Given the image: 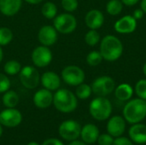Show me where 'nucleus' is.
Returning <instances> with one entry per match:
<instances>
[{
  "mask_svg": "<svg viewBox=\"0 0 146 145\" xmlns=\"http://www.w3.org/2000/svg\"><path fill=\"white\" fill-rule=\"evenodd\" d=\"M103 56L100 53V51H96V50H93V51H91L87 56H86V62L88 65L92 66V67H95V66H98L99 65L102 61H103Z\"/></svg>",
  "mask_w": 146,
  "mask_h": 145,
  "instance_id": "c85d7f7f",
  "label": "nucleus"
},
{
  "mask_svg": "<svg viewBox=\"0 0 146 145\" xmlns=\"http://www.w3.org/2000/svg\"><path fill=\"white\" fill-rule=\"evenodd\" d=\"M41 14L44 18L53 20L57 15V7L53 2H45L41 7Z\"/></svg>",
  "mask_w": 146,
  "mask_h": 145,
  "instance_id": "5701e85b",
  "label": "nucleus"
},
{
  "mask_svg": "<svg viewBox=\"0 0 146 145\" xmlns=\"http://www.w3.org/2000/svg\"><path fill=\"white\" fill-rule=\"evenodd\" d=\"M21 63L16 60H9L3 65V71L7 75H16L19 74L21 69Z\"/></svg>",
  "mask_w": 146,
  "mask_h": 145,
  "instance_id": "b1692460",
  "label": "nucleus"
},
{
  "mask_svg": "<svg viewBox=\"0 0 146 145\" xmlns=\"http://www.w3.org/2000/svg\"><path fill=\"white\" fill-rule=\"evenodd\" d=\"M53 26L56 30L62 34L73 32L77 27V20L70 13H62L57 15L53 19Z\"/></svg>",
  "mask_w": 146,
  "mask_h": 145,
  "instance_id": "39448f33",
  "label": "nucleus"
},
{
  "mask_svg": "<svg viewBox=\"0 0 146 145\" xmlns=\"http://www.w3.org/2000/svg\"><path fill=\"white\" fill-rule=\"evenodd\" d=\"M33 101L37 108L44 109L49 108L53 103V94L51 91L42 88L34 93Z\"/></svg>",
  "mask_w": 146,
  "mask_h": 145,
  "instance_id": "ddd939ff",
  "label": "nucleus"
},
{
  "mask_svg": "<svg viewBox=\"0 0 146 145\" xmlns=\"http://www.w3.org/2000/svg\"><path fill=\"white\" fill-rule=\"evenodd\" d=\"M62 79L68 85L77 86L82 83L86 79L85 72L78 66L69 65L65 67L61 73Z\"/></svg>",
  "mask_w": 146,
  "mask_h": 145,
  "instance_id": "0eeeda50",
  "label": "nucleus"
},
{
  "mask_svg": "<svg viewBox=\"0 0 146 145\" xmlns=\"http://www.w3.org/2000/svg\"><path fill=\"white\" fill-rule=\"evenodd\" d=\"M25 1L26 3H29V4H33V5H36V4H38L40 3L43 0H23Z\"/></svg>",
  "mask_w": 146,
  "mask_h": 145,
  "instance_id": "4c0bfd02",
  "label": "nucleus"
},
{
  "mask_svg": "<svg viewBox=\"0 0 146 145\" xmlns=\"http://www.w3.org/2000/svg\"><path fill=\"white\" fill-rule=\"evenodd\" d=\"M122 9L123 4L120 0H110L106 5V10L111 15H119L122 11Z\"/></svg>",
  "mask_w": 146,
  "mask_h": 145,
  "instance_id": "bb28decb",
  "label": "nucleus"
},
{
  "mask_svg": "<svg viewBox=\"0 0 146 145\" xmlns=\"http://www.w3.org/2000/svg\"><path fill=\"white\" fill-rule=\"evenodd\" d=\"M19 79L21 85L29 90L35 89L40 83V74L33 66H25L19 73Z\"/></svg>",
  "mask_w": 146,
  "mask_h": 145,
  "instance_id": "423d86ee",
  "label": "nucleus"
},
{
  "mask_svg": "<svg viewBox=\"0 0 146 145\" xmlns=\"http://www.w3.org/2000/svg\"><path fill=\"white\" fill-rule=\"evenodd\" d=\"M23 0H0V12L5 16H14L22 5Z\"/></svg>",
  "mask_w": 146,
  "mask_h": 145,
  "instance_id": "a211bd4d",
  "label": "nucleus"
},
{
  "mask_svg": "<svg viewBox=\"0 0 146 145\" xmlns=\"http://www.w3.org/2000/svg\"><path fill=\"white\" fill-rule=\"evenodd\" d=\"M40 82L44 88L53 91L60 88L61 77L55 72L47 71L40 76Z\"/></svg>",
  "mask_w": 146,
  "mask_h": 145,
  "instance_id": "dca6fc26",
  "label": "nucleus"
},
{
  "mask_svg": "<svg viewBox=\"0 0 146 145\" xmlns=\"http://www.w3.org/2000/svg\"><path fill=\"white\" fill-rule=\"evenodd\" d=\"M133 94V87L127 83L121 84L115 89V95L116 98L120 101L125 102L128 101Z\"/></svg>",
  "mask_w": 146,
  "mask_h": 145,
  "instance_id": "412c9836",
  "label": "nucleus"
},
{
  "mask_svg": "<svg viewBox=\"0 0 146 145\" xmlns=\"http://www.w3.org/2000/svg\"><path fill=\"white\" fill-rule=\"evenodd\" d=\"M126 130V120L121 116L115 115L110 119L107 124V131L110 135L115 138L121 137Z\"/></svg>",
  "mask_w": 146,
  "mask_h": 145,
  "instance_id": "4468645a",
  "label": "nucleus"
},
{
  "mask_svg": "<svg viewBox=\"0 0 146 145\" xmlns=\"http://www.w3.org/2000/svg\"><path fill=\"white\" fill-rule=\"evenodd\" d=\"M97 142L98 143L99 145H113L114 139L111 135L104 133V134H101L98 136Z\"/></svg>",
  "mask_w": 146,
  "mask_h": 145,
  "instance_id": "473e14b6",
  "label": "nucleus"
},
{
  "mask_svg": "<svg viewBox=\"0 0 146 145\" xmlns=\"http://www.w3.org/2000/svg\"><path fill=\"white\" fill-rule=\"evenodd\" d=\"M99 136V130L93 124H86L81 127L80 137L84 143L92 144L97 142Z\"/></svg>",
  "mask_w": 146,
  "mask_h": 145,
  "instance_id": "6ab92c4d",
  "label": "nucleus"
},
{
  "mask_svg": "<svg viewBox=\"0 0 146 145\" xmlns=\"http://www.w3.org/2000/svg\"><path fill=\"white\" fill-rule=\"evenodd\" d=\"M104 21V16L103 13L98 9H92L87 12L85 17V22L87 27L90 29L97 30L100 28Z\"/></svg>",
  "mask_w": 146,
  "mask_h": 145,
  "instance_id": "f3484780",
  "label": "nucleus"
},
{
  "mask_svg": "<svg viewBox=\"0 0 146 145\" xmlns=\"http://www.w3.org/2000/svg\"><path fill=\"white\" fill-rule=\"evenodd\" d=\"M2 101L6 108H15L20 101L19 95L13 90H8L3 95Z\"/></svg>",
  "mask_w": 146,
  "mask_h": 145,
  "instance_id": "4be33fe9",
  "label": "nucleus"
},
{
  "mask_svg": "<svg viewBox=\"0 0 146 145\" xmlns=\"http://www.w3.org/2000/svg\"><path fill=\"white\" fill-rule=\"evenodd\" d=\"M89 112L95 120L99 121H105L111 115V103L104 97H98L91 102L89 106Z\"/></svg>",
  "mask_w": 146,
  "mask_h": 145,
  "instance_id": "20e7f679",
  "label": "nucleus"
},
{
  "mask_svg": "<svg viewBox=\"0 0 146 145\" xmlns=\"http://www.w3.org/2000/svg\"><path fill=\"white\" fill-rule=\"evenodd\" d=\"M92 93V86L85 83H82L77 85V88L75 90V96L77 97V98L81 99V100L89 98Z\"/></svg>",
  "mask_w": 146,
  "mask_h": 145,
  "instance_id": "393cba45",
  "label": "nucleus"
},
{
  "mask_svg": "<svg viewBox=\"0 0 146 145\" xmlns=\"http://www.w3.org/2000/svg\"><path fill=\"white\" fill-rule=\"evenodd\" d=\"M100 40V34L97 32V30L90 29L85 35V41L90 46H95L98 44Z\"/></svg>",
  "mask_w": 146,
  "mask_h": 145,
  "instance_id": "cd10ccee",
  "label": "nucleus"
},
{
  "mask_svg": "<svg viewBox=\"0 0 146 145\" xmlns=\"http://www.w3.org/2000/svg\"><path fill=\"white\" fill-rule=\"evenodd\" d=\"M123 52V45L121 40L113 35L105 36L100 44V53L103 58L109 62L116 61Z\"/></svg>",
  "mask_w": 146,
  "mask_h": 145,
  "instance_id": "f03ea898",
  "label": "nucleus"
},
{
  "mask_svg": "<svg viewBox=\"0 0 146 145\" xmlns=\"http://www.w3.org/2000/svg\"><path fill=\"white\" fill-rule=\"evenodd\" d=\"M137 27V20L133 15H125L115 23V30L119 33H131Z\"/></svg>",
  "mask_w": 146,
  "mask_h": 145,
  "instance_id": "2eb2a0df",
  "label": "nucleus"
},
{
  "mask_svg": "<svg viewBox=\"0 0 146 145\" xmlns=\"http://www.w3.org/2000/svg\"><path fill=\"white\" fill-rule=\"evenodd\" d=\"M3 126L0 124V138L2 137V135H3Z\"/></svg>",
  "mask_w": 146,
  "mask_h": 145,
  "instance_id": "37998d69",
  "label": "nucleus"
},
{
  "mask_svg": "<svg viewBox=\"0 0 146 145\" xmlns=\"http://www.w3.org/2000/svg\"><path fill=\"white\" fill-rule=\"evenodd\" d=\"M42 145H64L63 143L57 139V138H48L46 140H44L43 142Z\"/></svg>",
  "mask_w": 146,
  "mask_h": 145,
  "instance_id": "f704fd0d",
  "label": "nucleus"
},
{
  "mask_svg": "<svg viewBox=\"0 0 146 145\" xmlns=\"http://www.w3.org/2000/svg\"><path fill=\"white\" fill-rule=\"evenodd\" d=\"M3 51L2 47L0 46V63H1L2 61H3Z\"/></svg>",
  "mask_w": 146,
  "mask_h": 145,
  "instance_id": "a19ab883",
  "label": "nucleus"
},
{
  "mask_svg": "<svg viewBox=\"0 0 146 145\" xmlns=\"http://www.w3.org/2000/svg\"><path fill=\"white\" fill-rule=\"evenodd\" d=\"M143 72H144V74L146 76V62L145 63L144 67H143Z\"/></svg>",
  "mask_w": 146,
  "mask_h": 145,
  "instance_id": "c03bdc74",
  "label": "nucleus"
},
{
  "mask_svg": "<svg viewBox=\"0 0 146 145\" xmlns=\"http://www.w3.org/2000/svg\"><path fill=\"white\" fill-rule=\"evenodd\" d=\"M31 59L33 65L37 68H45L50 64L53 59L52 51L48 46L39 45L36 47L31 55Z\"/></svg>",
  "mask_w": 146,
  "mask_h": 145,
  "instance_id": "9d476101",
  "label": "nucleus"
},
{
  "mask_svg": "<svg viewBox=\"0 0 146 145\" xmlns=\"http://www.w3.org/2000/svg\"><path fill=\"white\" fill-rule=\"evenodd\" d=\"M135 91L139 98L146 100V79H140L137 82Z\"/></svg>",
  "mask_w": 146,
  "mask_h": 145,
  "instance_id": "7c9ffc66",
  "label": "nucleus"
},
{
  "mask_svg": "<svg viewBox=\"0 0 146 145\" xmlns=\"http://www.w3.org/2000/svg\"><path fill=\"white\" fill-rule=\"evenodd\" d=\"M113 145H133V144L127 138L118 137L115 140H114Z\"/></svg>",
  "mask_w": 146,
  "mask_h": 145,
  "instance_id": "72a5a7b5",
  "label": "nucleus"
},
{
  "mask_svg": "<svg viewBox=\"0 0 146 145\" xmlns=\"http://www.w3.org/2000/svg\"><path fill=\"white\" fill-rule=\"evenodd\" d=\"M61 5L65 11L70 13L75 11L78 9L79 2L78 0H62Z\"/></svg>",
  "mask_w": 146,
  "mask_h": 145,
  "instance_id": "c756f323",
  "label": "nucleus"
},
{
  "mask_svg": "<svg viewBox=\"0 0 146 145\" xmlns=\"http://www.w3.org/2000/svg\"><path fill=\"white\" fill-rule=\"evenodd\" d=\"M140 7H141L142 10L146 14V0H142V1H141Z\"/></svg>",
  "mask_w": 146,
  "mask_h": 145,
  "instance_id": "ea45409f",
  "label": "nucleus"
},
{
  "mask_svg": "<svg viewBox=\"0 0 146 145\" xmlns=\"http://www.w3.org/2000/svg\"><path fill=\"white\" fill-rule=\"evenodd\" d=\"M68 145H86V144L84 143L83 141H78V140L76 139V140L71 141L70 144H68Z\"/></svg>",
  "mask_w": 146,
  "mask_h": 145,
  "instance_id": "58836bf2",
  "label": "nucleus"
},
{
  "mask_svg": "<svg viewBox=\"0 0 146 145\" xmlns=\"http://www.w3.org/2000/svg\"><path fill=\"white\" fill-rule=\"evenodd\" d=\"M129 136L131 140L136 144H146V125L141 123L133 124L129 129Z\"/></svg>",
  "mask_w": 146,
  "mask_h": 145,
  "instance_id": "aec40b11",
  "label": "nucleus"
},
{
  "mask_svg": "<svg viewBox=\"0 0 146 145\" xmlns=\"http://www.w3.org/2000/svg\"><path fill=\"white\" fill-rule=\"evenodd\" d=\"M81 126L74 120H67L61 123L58 128L59 136L67 141L76 140L80 136Z\"/></svg>",
  "mask_w": 146,
  "mask_h": 145,
  "instance_id": "6e6552de",
  "label": "nucleus"
},
{
  "mask_svg": "<svg viewBox=\"0 0 146 145\" xmlns=\"http://www.w3.org/2000/svg\"><path fill=\"white\" fill-rule=\"evenodd\" d=\"M115 80L110 76H101L96 79L92 85V92L98 97H106L115 91Z\"/></svg>",
  "mask_w": 146,
  "mask_h": 145,
  "instance_id": "1a4fd4ad",
  "label": "nucleus"
},
{
  "mask_svg": "<svg viewBox=\"0 0 146 145\" xmlns=\"http://www.w3.org/2000/svg\"><path fill=\"white\" fill-rule=\"evenodd\" d=\"M22 121L21 113L15 108H6L0 113V124L8 128L18 126Z\"/></svg>",
  "mask_w": 146,
  "mask_h": 145,
  "instance_id": "9b49d317",
  "label": "nucleus"
},
{
  "mask_svg": "<svg viewBox=\"0 0 146 145\" xmlns=\"http://www.w3.org/2000/svg\"><path fill=\"white\" fill-rule=\"evenodd\" d=\"M144 14H145V12H144V11L142 10V9L140 8V9H137L134 10L133 15V16L136 20H139V19L143 18Z\"/></svg>",
  "mask_w": 146,
  "mask_h": 145,
  "instance_id": "c9c22d12",
  "label": "nucleus"
},
{
  "mask_svg": "<svg viewBox=\"0 0 146 145\" xmlns=\"http://www.w3.org/2000/svg\"><path fill=\"white\" fill-rule=\"evenodd\" d=\"M122 2V3L127 5V6H133V5H135L136 3H139V0H121Z\"/></svg>",
  "mask_w": 146,
  "mask_h": 145,
  "instance_id": "e433bc0d",
  "label": "nucleus"
},
{
  "mask_svg": "<svg viewBox=\"0 0 146 145\" xmlns=\"http://www.w3.org/2000/svg\"><path fill=\"white\" fill-rule=\"evenodd\" d=\"M38 39L40 44L50 47L56 43L58 39V32L53 26L44 25L38 30Z\"/></svg>",
  "mask_w": 146,
  "mask_h": 145,
  "instance_id": "f8f14e48",
  "label": "nucleus"
},
{
  "mask_svg": "<svg viewBox=\"0 0 146 145\" xmlns=\"http://www.w3.org/2000/svg\"><path fill=\"white\" fill-rule=\"evenodd\" d=\"M11 85L10 80L6 73H0V94L4 93L8 90H9Z\"/></svg>",
  "mask_w": 146,
  "mask_h": 145,
  "instance_id": "2f4dec72",
  "label": "nucleus"
},
{
  "mask_svg": "<svg viewBox=\"0 0 146 145\" xmlns=\"http://www.w3.org/2000/svg\"><path fill=\"white\" fill-rule=\"evenodd\" d=\"M14 34L11 29L6 26L0 27V46H5L11 43Z\"/></svg>",
  "mask_w": 146,
  "mask_h": 145,
  "instance_id": "a878e982",
  "label": "nucleus"
},
{
  "mask_svg": "<svg viewBox=\"0 0 146 145\" xmlns=\"http://www.w3.org/2000/svg\"><path fill=\"white\" fill-rule=\"evenodd\" d=\"M27 145H40L38 143H37V142H30V143H28Z\"/></svg>",
  "mask_w": 146,
  "mask_h": 145,
  "instance_id": "79ce46f5",
  "label": "nucleus"
},
{
  "mask_svg": "<svg viewBox=\"0 0 146 145\" xmlns=\"http://www.w3.org/2000/svg\"><path fill=\"white\" fill-rule=\"evenodd\" d=\"M123 116L130 124L140 123L146 117V100L136 98L129 101L123 109Z\"/></svg>",
  "mask_w": 146,
  "mask_h": 145,
  "instance_id": "7ed1b4c3",
  "label": "nucleus"
},
{
  "mask_svg": "<svg viewBox=\"0 0 146 145\" xmlns=\"http://www.w3.org/2000/svg\"><path fill=\"white\" fill-rule=\"evenodd\" d=\"M55 108L62 113L68 114L74 111L78 105L75 94L68 89H58L53 94V103Z\"/></svg>",
  "mask_w": 146,
  "mask_h": 145,
  "instance_id": "f257e3e1",
  "label": "nucleus"
}]
</instances>
